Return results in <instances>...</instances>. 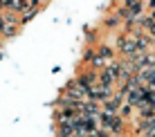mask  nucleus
Returning <instances> with one entry per match:
<instances>
[{
    "label": "nucleus",
    "mask_w": 155,
    "mask_h": 137,
    "mask_svg": "<svg viewBox=\"0 0 155 137\" xmlns=\"http://www.w3.org/2000/svg\"><path fill=\"white\" fill-rule=\"evenodd\" d=\"M99 122H101V128L108 130L110 135H121L124 133V122H121V117L117 113H104V110H101Z\"/></svg>",
    "instance_id": "obj_1"
},
{
    "label": "nucleus",
    "mask_w": 155,
    "mask_h": 137,
    "mask_svg": "<svg viewBox=\"0 0 155 137\" xmlns=\"http://www.w3.org/2000/svg\"><path fill=\"white\" fill-rule=\"evenodd\" d=\"M119 106H121V97L115 94V97H110V99L104 101V113H117L119 115Z\"/></svg>",
    "instance_id": "obj_2"
},
{
    "label": "nucleus",
    "mask_w": 155,
    "mask_h": 137,
    "mask_svg": "<svg viewBox=\"0 0 155 137\" xmlns=\"http://www.w3.org/2000/svg\"><path fill=\"white\" fill-rule=\"evenodd\" d=\"M20 2L25 5V11L27 14H36V9H38V0H20ZM25 14V16H27Z\"/></svg>",
    "instance_id": "obj_3"
},
{
    "label": "nucleus",
    "mask_w": 155,
    "mask_h": 137,
    "mask_svg": "<svg viewBox=\"0 0 155 137\" xmlns=\"http://www.w3.org/2000/svg\"><path fill=\"white\" fill-rule=\"evenodd\" d=\"M151 7H155V0H151Z\"/></svg>",
    "instance_id": "obj_4"
}]
</instances>
